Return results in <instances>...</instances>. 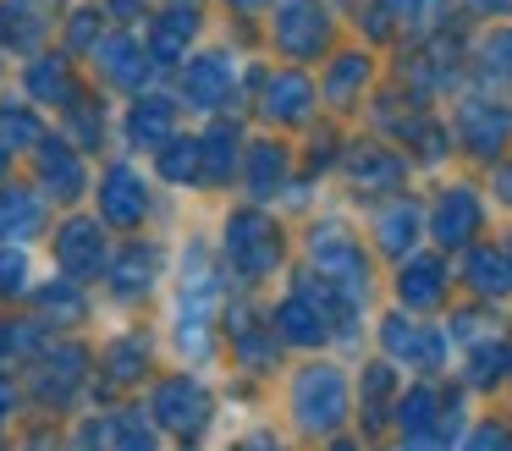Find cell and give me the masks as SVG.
<instances>
[{"mask_svg":"<svg viewBox=\"0 0 512 451\" xmlns=\"http://www.w3.org/2000/svg\"><path fill=\"white\" fill-rule=\"evenodd\" d=\"M413 226H419V215H413L408 204H402L397 215H386V226H380V237H386V248H408V242H413Z\"/></svg>","mask_w":512,"mask_h":451,"instance_id":"6","label":"cell"},{"mask_svg":"<svg viewBox=\"0 0 512 451\" xmlns=\"http://www.w3.org/2000/svg\"><path fill=\"white\" fill-rule=\"evenodd\" d=\"M479 226V204L468 193H446L441 215H435V231H441V242H463L468 231Z\"/></svg>","mask_w":512,"mask_h":451,"instance_id":"2","label":"cell"},{"mask_svg":"<svg viewBox=\"0 0 512 451\" xmlns=\"http://www.w3.org/2000/svg\"><path fill=\"white\" fill-rule=\"evenodd\" d=\"M501 193H507V198H512V171H507V176H501Z\"/></svg>","mask_w":512,"mask_h":451,"instance_id":"9","label":"cell"},{"mask_svg":"<svg viewBox=\"0 0 512 451\" xmlns=\"http://www.w3.org/2000/svg\"><path fill=\"white\" fill-rule=\"evenodd\" d=\"M474 281H479V292H507V286H512V264L496 259V253H479V259H474Z\"/></svg>","mask_w":512,"mask_h":451,"instance_id":"5","label":"cell"},{"mask_svg":"<svg viewBox=\"0 0 512 451\" xmlns=\"http://www.w3.org/2000/svg\"><path fill=\"white\" fill-rule=\"evenodd\" d=\"M479 6H485V11H496V6H512V0H479Z\"/></svg>","mask_w":512,"mask_h":451,"instance_id":"8","label":"cell"},{"mask_svg":"<svg viewBox=\"0 0 512 451\" xmlns=\"http://www.w3.org/2000/svg\"><path fill=\"white\" fill-rule=\"evenodd\" d=\"M342 413H347V385H342V374L336 369H309L298 380V418L309 429H331V424H342Z\"/></svg>","mask_w":512,"mask_h":451,"instance_id":"1","label":"cell"},{"mask_svg":"<svg viewBox=\"0 0 512 451\" xmlns=\"http://www.w3.org/2000/svg\"><path fill=\"white\" fill-rule=\"evenodd\" d=\"M435 292H441V270H435V264H413V270L402 275V297H408V303H435Z\"/></svg>","mask_w":512,"mask_h":451,"instance_id":"4","label":"cell"},{"mask_svg":"<svg viewBox=\"0 0 512 451\" xmlns=\"http://www.w3.org/2000/svg\"><path fill=\"white\" fill-rule=\"evenodd\" d=\"M463 127H468V143H474L479 154H496L501 138H507V116H501V110H490V105H468Z\"/></svg>","mask_w":512,"mask_h":451,"instance_id":"3","label":"cell"},{"mask_svg":"<svg viewBox=\"0 0 512 451\" xmlns=\"http://www.w3.org/2000/svg\"><path fill=\"white\" fill-rule=\"evenodd\" d=\"M281 325H287V336H292V341H320V336H325L320 319H314L309 308H298V303H292L287 314H281Z\"/></svg>","mask_w":512,"mask_h":451,"instance_id":"7","label":"cell"}]
</instances>
